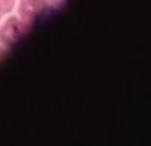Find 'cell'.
I'll list each match as a JSON object with an SVG mask.
<instances>
[{
  "instance_id": "cell-2",
  "label": "cell",
  "mask_w": 151,
  "mask_h": 146,
  "mask_svg": "<svg viewBox=\"0 0 151 146\" xmlns=\"http://www.w3.org/2000/svg\"><path fill=\"white\" fill-rule=\"evenodd\" d=\"M49 10V4L46 0H21L19 3V19L27 24L32 25V22L40 18L43 13Z\"/></svg>"
},
{
  "instance_id": "cell-1",
  "label": "cell",
  "mask_w": 151,
  "mask_h": 146,
  "mask_svg": "<svg viewBox=\"0 0 151 146\" xmlns=\"http://www.w3.org/2000/svg\"><path fill=\"white\" fill-rule=\"evenodd\" d=\"M29 25L24 24L21 19L18 18H9L4 25L0 28V43L6 47L15 44L27 31H28Z\"/></svg>"
},
{
  "instance_id": "cell-3",
  "label": "cell",
  "mask_w": 151,
  "mask_h": 146,
  "mask_svg": "<svg viewBox=\"0 0 151 146\" xmlns=\"http://www.w3.org/2000/svg\"><path fill=\"white\" fill-rule=\"evenodd\" d=\"M13 6H15V0H0V19L3 15L12 12Z\"/></svg>"
}]
</instances>
